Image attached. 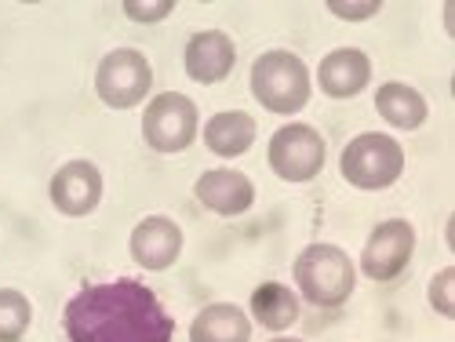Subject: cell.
Returning <instances> with one entry per match:
<instances>
[{
    "mask_svg": "<svg viewBox=\"0 0 455 342\" xmlns=\"http://www.w3.org/2000/svg\"><path fill=\"white\" fill-rule=\"evenodd\" d=\"M62 328L69 342H172L175 335L161 298L128 277L81 288L66 302Z\"/></svg>",
    "mask_w": 455,
    "mask_h": 342,
    "instance_id": "6da1fadb",
    "label": "cell"
},
{
    "mask_svg": "<svg viewBox=\"0 0 455 342\" xmlns=\"http://www.w3.org/2000/svg\"><path fill=\"white\" fill-rule=\"evenodd\" d=\"M295 284L314 306H343V302L354 295L357 270L343 248L310 244L295 258Z\"/></svg>",
    "mask_w": 455,
    "mask_h": 342,
    "instance_id": "7a4b0ae2",
    "label": "cell"
},
{
    "mask_svg": "<svg viewBox=\"0 0 455 342\" xmlns=\"http://www.w3.org/2000/svg\"><path fill=\"white\" fill-rule=\"evenodd\" d=\"M251 95L270 113H299L310 102V69L291 52H267L251 66Z\"/></svg>",
    "mask_w": 455,
    "mask_h": 342,
    "instance_id": "3957f363",
    "label": "cell"
},
{
    "mask_svg": "<svg viewBox=\"0 0 455 342\" xmlns=\"http://www.w3.org/2000/svg\"><path fill=\"white\" fill-rule=\"evenodd\" d=\"M343 179L357 189H387L404 171V149L383 131H364L343 149Z\"/></svg>",
    "mask_w": 455,
    "mask_h": 342,
    "instance_id": "277c9868",
    "label": "cell"
},
{
    "mask_svg": "<svg viewBox=\"0 0 455 342\" xmlns=\"http://www.w3.org/2000/svg\"><path fill=\"white\" fill-rule=\"evenodd\" d=\"M149 84H154V69H149L146 55L135 48L109 52L95 69V91L109 109L139 106L149 95Z\"/></svg>",
    "mask_w": 455,
    "mask_h": 342,
    "instance_id": "5b68a950",
    "label": "cell"
},
{
    "mask_svg": "<svg viewBox=\"0 0 455 342\" xmlns=\"http://www.w3.org/2000/svg\"><path fill=\"white\" fill-rule=\"evenodd\" d=\"M142 139L157 154H182L197 139V106L179 91H164L142 113Z\"/></svg>",
    "mask_w": 455,
    "mask_h": 342,
    "instance_id": "8992f818",
    "label": "cell"
},
{
    "mask_svg": "<svg viewBox=\"0 0 455 342\" xmlns=\"http://www.w3.org/2000/svg\"><path fill=\"white\" fill-rule=\"evenodd\" d=\"M270 168L284 182H310L324 168V139L310 124H284L270 139Z\"/></svg>",
    "mask_w": 455,
    "mask_h": 342,
    "instance_id": "52a82bcc",
    "label": "cell"
},
{
    "mask_svg": "<svg viewBox=\"0 0 455 342\" xmlns=\"http://www.w3.org/2000/svg\"><path fill=\"white\" fill-rule=\"evenodd\" d=\"M411 251H415V230H411V222L404 219H390V222H379L368 244H364V255H361V270L379 281V284H387L394 277L404 274V266L411 262Z\"/></svg>",
    "mask_w": 455,
    "mask_h": 342,
    "instance_id": "ba28073f",
    "label": "cell"
},
{
    "mask_svg": "<svg viewBox=\"0 0 455 342\" xmlns=\"http://www.w3.org/2000/svg\"><path fill=\"white\" fill-rule=\"evenodd\" d=\"M102 201V175L92 161H69L52 179V204L62 215H92Z\"/></svg>",
    "mask_w": 455,
    "mask_h": 342,
    "instance_id": "9c48e42d",
    "label": "cell"
},
{
    "mask_svg": "<svg viewBox=\"0 0 455 342\" xmlns=\"http://www.w3.org/2000/svg\"><path fill=\"white\" fill-rule=\"evenodd\" d=\"M182 62H186V73L197 84H219V81L230 77V69L237 62V48L222 29H204V33H194L186 41Z\"/></svg>",
    "mask_w": 455,
    "mask_h": 342,
    "instance_id": "30bf717a",
    "label": "cell"
},
{
    "mask_svg": "<svg viewBox=\"0 0 455 342\" xmlns=\"http://www.w3.org/2000/svg\"><path fill=\"white\" fill-rule=\"evenodd\" d=\"M182 251V230L168 215H149L132 234V255L142 270H168Z\"/></svg>",
    "mask_w": 455,
    "mask_h": 342,
    "instance_id": "8fae6325",
    "label": "cell"
},
{
    "mask_svg": "<svg viewBox=\"0 0 455 342\" xmlns=\"http://www.w3.org/2000/svg\"><path fill=\"white\" fill-rule=\"evenodd\" d=\"M197 201L215 211V215H244L251 204H255V186L248 175L241 171H230V168H215V171H204L194 186Z\"/></svg>",
    "mask_w": 455,
    "mask_h": 342,
    "instance_id": "7c38bea8",
    "label": "cell"
},
{
    "mask_svg": "<svg viewBox=\"0 0 455 342\" xmlns=\"http://www.w3.org/2000/svg\"><path fill=\"white\" fill-rule=\"evenodd\" d=\"M317 81H321V91L331 95V99H354L371 81V62L357 48H339V52L321 59Z\"/></svg>",
    "mask_w": 455,
    "mask_h": 342,
    "instance_id": "4fadbf2b",
    "label": "cell"
},
{
    "mask_svg": "<svg viewBox=\"0 0 455 342\" xmlns=\"http://www.w3.org/2000/svg\"><path fill=\"white\" fill-rule=\"evenodd\" d=\"M248 338H251V321L234 302L204 306L189 324V342H248Z\"/></svg>",
    "mask_w": 455,
    "mask_h": 342,
    "instance_id": "5bb4252c",
    "label": "cell"
},
{
    "mask_svg": "<svg viewBox=\"0 0 455 342\" xmlns=\"http://www.w3.org/2000/svg\"><path fill=\"white\" fill-rule=\"evenodd\" d=\"M255 142V121L248 113H215V117L204 124V146L215 157H241L248 154Z\"/></svg>",
    "mask_w": 455,
    "mask_h": 342,
    "instance_id": "9a60e30c",
    "label": "cell"
},
{
    "mask_svg": "<svg viewBox=\"0 0 455 342\" xmlns=\"http://www.w3.org/2000/svg\"><path fill=\"white\" fill-rule=\"evenodd\" d=\"M375 109H379V117H383L387 124L401 128V131H411V128H419L427 121V99L408 88V84H383L375 91Z\"/></svg>",
    "mask_w": 455,
    "mask_h": 342,
    "instance_id": "2e32d148",
    "label": "cell"
},
{
    "mask_svg": "<svg viewBox=\"0 0 455 342\" xmlns=\"http://www.w3.org/2000/svg\"><path fill=\"white\" fill-rule=\"evenodd\" d=\"M251 317L262 324V328H270V331H284L299 321V298L291 288L284 284H259L251 291Z\"/></svg>",
    "mask_w": 455,
    "mask_h": 342,
    "instance_id": "e0dca14e",
    "label": "cell"
},
{
    "mask_svg": "<svg viewBox=\"0 0 455 342\" xmlns=\"http://www.w3.org/2000/svg\"><path fill=\"white\" fill-rule=\"evenodd\" d=\"M33 321L29 298L15 288H0V342H19Z\"/></svg>",
    "mask_w": 455,
    "mask_h": 342,
    "instance_id": "ac0fdd59",
    "label": "cell"
},
{
    "mask_svg": "<svg viewBox=\"0 0 455 342\" xmlns=\"http://www.w3.org/2000/svg\"><path fill=\"white\" fill-rule=\"evenodd\" d=\"M430 306L441 317H455V270L451 266L430 281Z\"/></svg>",
    "mask_w": 455,
    "mask_h": 342,
    "instance_id": "d6986e66",
    "label": "cell"
},
{
    "mask_svg": "<svg viewBox=\"0 0 455 342\" xmlns=\"http://www.w3.org/2000/svg\"><path fill=\"white\" fill-rule=\"evenodd\" d=\"M172 12H175L172 0H154V4H149V0H128L124 4V15L135 19V22H161Z\"/></svg>",
    "mask_w": 455,
    "mask_h": 342,
    "instance_id": "ffe728a7",
    "label": "cell"
},
{
    "mask_svg": "<svg viewBox=\"0 0 455 342\" xmlns=\"http://www.w3.org/2000/svg\"><path fill=\"white\" fill-rule=\"evenodd\" d=\"M379 8H383L379 0H364V4H347V0H331V4H328L331 15L347 19V22H364V19H371Z\"/></svg>",
    "mask_w": 455,
    "mask_h": 342,
    "instance_id": "44dd1931",
    "label": "cell"
},
{
    "mask_svg": "<svg viewBox=\"0 0 455 342\" xmlns=\"http://www.w3.org/2000/svg\"><path fill=\"white\" fill-rule=\"evenodd\" d=\"M274 342H302V338H274Z\"/></svg>",
    "mask_w": 455,
    "mask_h": 342,
    "instance_id": "7402d4cb",
    "label": "cell"
}]
</instances>
